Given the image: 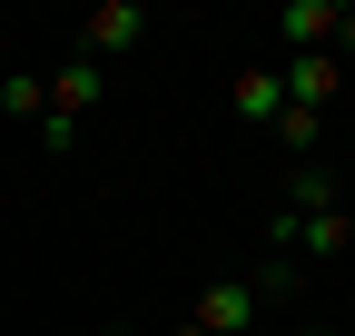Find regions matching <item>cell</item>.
<instances>
[{
	"mask_svg": "<svg viewBox=\"0 0 355 336\" xmlns=\"http://www.w3.org/2000/svg\"><path fill=\"white\" fill-rule=\"evenodd\" d=\"M266 247H277V258H296V267H326V258H345V247H355V218H345V208H316V218L277 208Z\"/></svg>",
	"mask_w": 355,
	"mask_h": 336,
	"instance_id": "obj_1",
	"label": "cell"
},
{
	"mask_svg": "<svg viewBox=\"0 0 355 336\" xmlns=\"http://www.w3.org/2000/svg\"><path fill=\"white\" fill-rule=\"evenodd\" d=\"M139 30H148V10H139V0H99V10H89L79 20V60H128V50H139Z\"/></svg>",
	"mask_w": 355,
	"mask_h": 336,
	"instance_id": "obj_2",
	"label": "cell"
},
{
	"mask_svg": "<svg viewBox=\"0 0 355 336\" xmlns=\"http://www.w3.org/2000/svg\"><path fill=\"white\" fill-rule=\"evenodd\" d=\"M277 90H286V109H316L326 119V99L345 90V60L336 50H296V60H277Z\"/></svg>",
	"mask_w": 355,
	"mask_h": 336,
	"instance_id": "obj_3",
	"label": "cell"
},
{
	"mask_svg": "<svg viewBox=\"0 0 355 336\" xmlns=\"http://www.w3.org/2000/svg\"><path fill=\"white\" fill-rule=\"evenodd\" d=\"M257 317H266V307L247 297V277H217L207 297H198V317H188V326H198V336H247Z\"/></svg>",
	"mask_w": 355,
	"mask_h": 336,
	"instance_id": "obj_4",
	"label": "cell"
},
{
	"mask_svg": "<svg viewBox=\"0 0 355 336\" xmlns=\"http://www.w3.org/2000/svg\"><path fill=\"white\" fill-rule=\"evenodd\" d=\"M336 20H345V0H286V10H277L286 60H296V50H336Z\"/></svg>",
	"mask_w": 355,
	"mask_h": 336,
	"instance_id": "obj_5",
	"label": "cell"
},
{
	"mask_svg": "<svg viewBox=\"0 0 355 336\" xmlns=\"http://www.w3.org/2000/svg\"><path fill=\"white\" fill-rule=\"evenodd\" d=\"M227 109H237V119H257V129H277V109H286V90H277V60H257V69H237V90H227Z\"/></svg>",
	"mask_w": 355,
	"mask_h": 336,
	"instance_id": "obj_6",
	"label": "cell"
},
{
	"mask_svg": "<svg viewBox=\"0 0 355 336\" xmlns=\"http://www.w3.org/2000/svg\"><path fill=\"white\" fill-rule=\"evenodd\" d=\"M99 90H109V69H99V60H60V79H50V119L99 109Z\"/></svg>",
	"mask_w": 355,
	"mask_h": 336,
	"instance_id": "obj_7",
	"label": "cell"
},
{
	"mask_svg": "<svg viewBox=\"0 0 355 336\" xmlns=\"http://www.w3.org/2000/svg\"><path fill=\"white\" fill-rule=\"evenodd\" d=\"M0 119H30V129H40V119H50V79L10 69V79H0Z\"/></svg>",
	"mask_w": 355,
	"mask_h": 336,
	"instance_id": "obj_8",
	"label": "cell"
},
{
	"mask_svg": "<svg viewBox=\"0 0 355 336\" xmlns=\"http://www.w3.org/2000/svg\"><path fill=\"white\" fill-rule=\"evenodd\" d=\"M296 287H306V267H296V258H277V247H266V267H247V297H257V307H286Z\"/></svg>",
	"mask_w": 355,
	"mask_h": 336,
	"instance_id": "obj_9",
	"label": "cell"
},
{
	"mask_svg": "<svg viewBox=\"0 0 355 336\" xmlns=\"http://www.w3.org/2000/svg\"><path fill=\"white\" fill-rule=\"evenodd\" d=\"M286 208H296V218H316V208H345V198H336V178H326V168L306 158V168H286Z\"/></svg>",
	"mask_w": 355,
	"mask_h": 336,
	"instance_id": "obj_10",
	"label": "cell"
},
{
	"mask_svg": "<svg viewBox=\"0 0 355 336\" xmlns=\"http://www.w3.org/2000/svg\"><path fill=\"white\" fill-rule=\"evenodd\" d=\"M316 139H326V119H316V109H277V149H286V158H306Z\"/></svg>",
	"mask_w": 355,
	"mask_h": 336,
	"instance_id": "obj_11",
	"label": "cell"
},
{
	"mask_svg": "<svg viewBox=\"0 0 355 336\" xmlns=\"http://www.w3.org/2000/svg\"><path fill=\"white\" fill-rule=\"evenodd\" d=\"M336 60H355V10H345V20H336Z\"/></svg>",
	"mask_w": 355,
	"mask_h": 336,
	"instance_id": "obj_12",
	"label": "cell"
},
{
	"mask_svg": "<svg viewBox=\"0 0 355 336\" xmlns=\"http://www.w3.org/2000/svg\"><path fill=\"white\" fill-rule=\"evenodd\" d=\"M306 336H336V326H306Z\"/></svg>",
	"mask_w": 355,
	"mask_h": 336,
	"instance_id": "obj_13",
	"label": "cell"
},
{
	"mask_svg": "<svg viewBox=\"0 0 355 336\" xmlns=\"http://www.w3.org/2000/svg\"><path fill=\"white\" fill-rule=\"evenodd\" d=\"M168 336H198V326H168Z\"/></svg>",
	"mask_w": 355,
	"mask_h": 336,
	"instance_id": "obj_14",
	"label": "cell"
}]
</instances>
